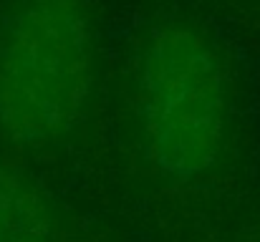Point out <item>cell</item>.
<instances>
[{"instance_id":"7a4b0ae2","label":"cell","mask_w":260,"mask_h":242,"mask_svg":"<svg viewBox=\"0 0 260 242\" xmlns=\"http://www.w3.org/2000/svg\"><path fill=\"white\" fill-rule=\"evenodd\" d=\"M152 157L172 177L212 166L225 139L228 96L210 46L187 28H162L144 51Z\"/></svg>"},{"instance_id":"3957f363","label":"cell","mask_w":260,"mask_h":242,"mask_svg":"<svg viewBox=\"0 0 260 242\" xmlns=\"http://www.w3.org/2000/svg\"><path fill=\"white\" fill-rule=\"evenodd\" d=\"M48 217L41 202L13 179L0 177V242H43Z\"/></svg>"},{"instance_id":"6da1fadb","label":"cell","mask_w":260,"mask_h":242,"mask_svg":"<svg viewBox=\"0 0 260 242\" xmlns=\"http://www.w3.org/2000/svg\"><path fill=\"white\" fill-rule=\"evenodd\" d=\"M91 86V36L76 0H28L0 41V116L25 139L58 136Z\"/></svg>"}]
</instances>
